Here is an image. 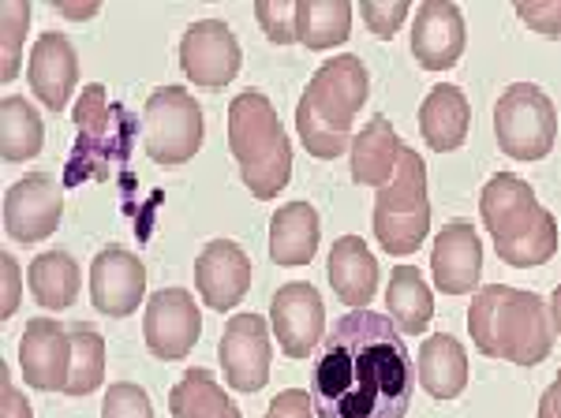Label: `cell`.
I'll return each mask as SVG.
<instances>
[{
	"label": "cell",
	"instance_id": "cell-28",
	"mask_svg": "<svg viewBox=\"0 0 561 418\" xmlns=\"http://www.w3.org/2000/svg\"><path fill=\"white\" fill-rule=\"evenodd\" d=\"M42 142H45V127L38 108L23 102V97L8 94L0 102V153H4V161L34 158V153H42Z\"/></svg>",
	"mask_w": 561,
	"mask_h": 418
},
{
	"label": "cell",
	"instance_id": "cell-24",
	"mask_svg": "<svg viewBox=\"0 0 561 418\" xmlns=\"http://www.w3.org/2000/svg\"><path fill=\"white\" fill-rule=\"evenodd\" d=\"M420 385L434 399H457L468 388L465 344L449 333H434L420 348Z\"/></svg>",
	"mask_w": 561,
	"mask_h": 418
},
{
	"label": "cell",
	"instance_id": "cell-30",
	"mask_svg": "<svg viewBox=\"0 0 561 418\" xmlns=\"http://www.w3.org/2000/svg\"><path fill=\"white\" fill-rule=\"evenodd\" d=\"M71 370H68V396H87L105 381V340L98 325L71 322Z\"/></svg>",
	"mask_w": 561,
	"mask_h": 418
},
{
	"label": "cell",
	"instance_id": "cell-12",
	"mask_svg": "<svg viewBox=\"0 0 561 418\" xmlns=\"http://www.w3.org/2000/svg\"><path fill=\"white\" fill-rule=\"evenodd\" d=\"M270 325H274L277 344L285 348L288 359H307L322 344L325 306L314 285L296 280L285 285L270 303Z\"/></svg>",
	"mask_w": 561,
	"mask_h": 418
},
{
	"label": "cell",
	"instance_id": "cell-43",
	"mask_svg": "<svg viewBox=\"0 0 561 418\" xmlns=\"http://www.w3.org/2000/svg\"><path fill=\"white\" fill-rule=\"evenodd\" d=\"M550 317H554V333L561 336V285L554 288V295H550Z\"/></svg>",
	"mask_w": 561,
	"mask_h": 418
},
{
	"label": "cell",
	"instance_id": "cell-20",
	"mask_svg": "<svg viewBox=\"0 0 561 418\" xmlns=\"http://www.w3.org/2000/svg\"><path fill=\"white\" fill-rule=\"evenodd\" d=\"M401 150H404V142L397 139L393 124H389L382 113L370 116V120L364 124V131L352 139V150H348L352 179L364 184V187H386L397 172Z\"/></svg>",
	"mask_w": 561,
	"mask_h": 418
},
{
	"label": "cell",
	"instance_id": "cell-23",
	"mask_svg": "<svg viewBox=\"0 0 561 418\" xmlns=\"http://www.w3.org/2000/svg\"><path fill=\"white\" fill-rule=\"evenodd\" d=\"M322 221L311 202H288L280 206L270 221V258L277 266H307L319 254Z\"/></svg>",
	"mask_w": 561,
	"mask_h": 418
},
{
	"label": "cell",
	"instance_id": "cell-32",
	"mask_svg": "<svg viewBox=\"0 0 561 418\" xmlns=\"http://www.w3.org/2000/svg\"><path fill=\"white\" fill-rule=\"evenodd\" d=\"M558 251V221L550 209H542L539 221L531 224L528 235H520L517 243H510V247H497V258L510 262V266L517 269H531V266H542V262H550Z\"/></svg>",
	"mask_w": 561,
	"mask_h": 418
},
{
	"label": "cell",
	"instance_id": "cell-4",
	"mask_svg": "<svg viewBox=\"0 0 561 418\" xmlns=\"http://www.w3.org/2000/svg\"><path fill=\"white\" fill-rule=\"evenodd\" d=\"M229 150L240 179L262 202L277 198L293 179V139L262 90H243L229 105Z\"/></svg>",
	"mask_w": 561,
	"mask_h": 418
},
{
	"label": "cell",
	"instance_id": "cell-42",
	"mask_svg": "<svg viewBox=\"0 0 561 418\" xmlns=\"http://www.w3.org/2000/svg\"><path fill=\"white\" fill-rule=\"evenodd\" d=\"M539 418H561V370L539 399Z\"/></svg>",
	"mask_w": 561,
	"mask_h": 418
},
{
	"label": "cell",
	"instance_id": "cell-27",
	"mask_svg": "<svg viewBox=\"0 0 561 418\" xmlns=\"http://www.w3.org/2000/svg\"><path fill=\"white\" fill-rule=\"evenodd\" d=\"M169 411H173V418H243L210 370H187L180 385L169 393Z\"/></svg>",
	"mask_w": 561,
	"mask_h": 418
},
{
	"label": "cell",
	"instance_id": "cell-39",
	"mask_svg": "<svg viewBox=\"0 0 561 418\" xmlns=\"http://www.w3.org/2000/svg\"><path fill=\"white\" fill-rule=\"evenodd\" d=\"M0 269H4V306H0V314L12 317L15 311H20V299H23V272H20V262H15L12 254L0 258Z\"/></svg>",
	"mask_w": 561,
	"mask_h": 418
},
{
	"label": "cell",
	"instance_id": "cell-10",
	"mask_svg": "<svg viewBox=\"0 0 561 418\" xmlns=\"http://www.w3.org/2000/svg\"><path fill=\"white\" fill-rule=\"evenodd\" d=\"M198 333H203V314H198L192 292H184V288H161V292L150 295L147 314H142V336H147L150 356L165 362L187 359L198 344Z\"/></svg>",
	"mask_w": 561,
	"mask_h": 418
},
{
	"label": "cell",
	"instance_id": "cell-29",
	"mask_svg": "<svg viewBox=\"0 0 561 418\" xmlns=\"http://www.w3.org/2000/svg\"><path fill=\"white\" fill-rule=\"evenodd\" d=\"M76 124H79V142H76V161H71V179H79V172L87 176V161L98 158V150H105V139L113 135V124H108V97L102 83L83 86L79 105H76Z\"/></svg>",
	"mask_w": 561,
	"mask_h": 418
},
{
	"label": "cell",
	"instance_id": "cell-18",
	"mask_svg": "<svg viewBox=\"0 0 561 418\" xmlns=\"http://www.w3.org/2000/svg\"><path fill=\"white\" fill-rule=\"evenodd\" d=\"M431 272L438 292L446 295H468L479 285L483 272V243L468 221H454L438 232L431 251Z\"/></svg>",
	"mask_w": 561,
	"mask_h": 418
},
{
	"label": "cell",
	"instance_id": "cell-22",
	"mask_svg": "<svg viewBox=\"0 0 561 418\" xmlns=\"http://www.w3.org/2000/svg\"><path fill=\"white\" fill-rule=\"evenodd\" d=\"M330 285L341 303L364 311L378 292V262L359 235H341L330 247Z\"/></svg>",
	"mask_w": 561,
	"mask_h": 418
},
{
	"label": "cell",
	"instance_id": "cell-5",
	"mask_svg": "<svg viewBox=\"0 0 561 418\" xmlns=\"http://www.w3.org/2000/svg\"><path fill=\"white\" fill-rule=\"evenodd\" d=\"M375 235L386 254H415L431 229V202H427V165L415 150L404 147L397 172L375 195Z\"/></svg>",
	"mask_w": 561,
	"mask_h": 418
},
{
	"label": "cell",
	"instance_id": "cell-17",
	"mask_svg": "<svg viewBox=\"0 0 561 418\" xmlns=\"http://www.w3.org/2000/svg\"><path fill=\"white\" fill-rule=\"evenodd\" d=\"M195 285L198 295L210 311H232L251 288V262L232 240L206 243L195 262Z\"/></svg>",
	"mask_w": 561,
	"mask_h": 418
},
{
	"label": "cell",
	"instance_id": "cell-33",
	"mask_svg": "<svg viewBox=\"0 0 561 418\" xmlns=\"http://www.w3.org/2000/svg\"><path fill=\"white\" fill-rule=\"evenodd\" d=\"M26 26H31V4H20V0H8L0 8V31H4V68H0V79L12 83L20 76L23 63V42H26Z\"/></svg>",
	"mask_w": 561,
	"mask_h": 418
},
{
	"label": "cell",
	"instance_id": "cell-36",
	"mask_svg": "<svg viewBox=\"0 0 561 418\" xmlns=\"http://www.w3.org/2000/svg\"><path fill=\"white\" fill-rule=\"evenodd\" d=\"M359 15H364L367 31L375 34V38L389 42L397 31H401V23L409 20V4H404V0H389V4H378V0H364V4H359Z\"/></svg>",
	"mask_w": 561,
	"mask_h": 418
},
{
	"label": "cell",
	"instance_id": "cell-35",
	"mask_svg": "<svg viewBox=\"0 0 561 418\" xmlns=\"http://www.w3.org/2000/svg\"><path fill=\"white\" fill-rule=\"evenodd\" d=\"M102 418H153V404L147 388L131 385V381H116L105 393Z\"/></svg>",
	"mask_w": 561,
	"mask_h": 418
},
{
	"label": "cell",
	"instance_id": "cell-2",
	"mask_svg": "<svg viewBox=\"0 0 561 418\" xmlns=\"http://www.w3.org/2000/svg\"><path fill=\"white\" fill-rule=\"evenodd\" d=\"M468 329L486 359L517 362V367H536L547 359L558 336L547 299L510 285L479 288L468 306Z\"/></svg>",
	"mask_w": 561,
	"mask_h": 418
},
{
	"label": "cell",
	"instance_id": "cell-26",
	"mask_svg": "<svg viewBox=\"0 0 561 418\" xmlns=\"http://www.w3.org/2000/svg\"><path fill=\"white\" fill-rule=\"evenodd\" d=\"M386 311L401 333H427V325L434 317V295L415 266H397L389 272Z\"/></svg>",
	"mask_w": 561,
	"mask_h": 418
},
{
	"label": "cell",
	"instance_id": "cell-16",
	"mask_svg": "<svg viewBox=\"0 0 561 418\" xmlns=\"http://www.w3.org/2000/svg\"><path fill=\"white\" fill-rule=\"evenodd\" d=\"M468 31H465V15L457 4L446 0H427L420 4L412 20V57L420 68L427 71H446L454 68L465 53Z\"/></svg>",
	"mask_w": 561,
	"mask_h": 418
},
{
	"label": "cell",
	"instance_id": "cell-19",
	"mask_svg": "<svg viewBox=\"0 0 561 418\" xmlns=\"http://www.w3.org/2000/svg\"><path fill=\"white\" fill-rule=\"evenodd\" d=\"M26 79L31 90L38 94V102L49 113H60L68 105L71 90L79 79V57L76 45L68 42V34L60 31H45L31 49V63H26Z\"/></svg>",
	"mask_w": 561,
	"mask_h": 418
},
{
	"label": "cell",
	"instance_id": "cell-11",
	"mask_svg": "<svg viewBox=\"0 0 561 418\" xmlns=\"http://www.w3.org/2000/svg\"><path fill=\"white\" fill-rule=\"evenodd\" d=\"M217 359L232 393H259L270 381V325L259 314H237L225 325Z\"/></svg>",
	"mask_w": 561,
	"mask_h": 418
},
{
	"label": "cell",
	"instance_id": "cell-13",
	"mask_svg": "<svg viewBox=\"0 0 561 418\" xmlns=\"http://www.w3.org/2000/svg\"><path fill=\"white\" fill-rule=\"evenodd\" d=\"M479 213H483V224L494 235V251H497L517 243L520 235H528L531 224L539 221L542 206L531 184H524L513 172H497V176L486 179L483 198H479Z\"/></svg>",
	"mask_w": 561,
	"mask_h": 418
},
{
	"label": "cell",
	"instance_id": "cell-38",
	"mask_svg": "<svg viewBox=\"0 0 561 418\" xmlns=\"http://www.w3.org/2000/svg\"><path fill=\"white\" fill-rule=\"evenodd\" d=\"M266 418H314V404H311V396L300 393V388H285V393L274 396Z\"/></svg>",
	"mask_w": 561,
	"mask_h": 418
},
{
	"label": "cell",
	"instance_id": "cell-9",
	"mask_svg": "<svg viewBox=\"0 0 561 418\" xmlns=\"http://www.w3.org/2000/svg\"><path fill=\"white\" fill-rule=\"evenodd\" d=\"M180 68L195 86H229L243 68V49L232 26L221 20H198L187 26L184 42H180Z\"/></svg>",
	"mask_w": 561,
	"mask_h": 418
},
{
	"label": "cell",
	"instance_id": "cell-3",
	"mask_svg": "<svg viewBox=\"0 0 561 418\" xmlns=\"http://www.w3.org/2000/svg\"><path fill=\"white\" fill-rule=\"evenodd\" d=\"M367 68L359 57H337L322 63L296 105V131L307 153L333 161L352 150V120L367 102Z\"/></svg>",
	"mask_w": 561,
	"mask_h": 418
},
{
	"label": "cell",
	"instance_id": "cell-6",
	"mask_svg": "<svg viewBox=\"0 0 561 418\" xmlns=\"http://www.w3.org/2000/svg\"><path fill=\"white\" fill-rule=\"evenodd\" d=\"M494 139L517 161H542L558 139V108L536 83H513L494 105Z\"/></svg>",
	"mask_w": 561,
	"mask_h": 418
},
{
	"label": "cell",
	"instance_id": "cell-1",
	"mask_svg": "<svg viewBox=\"0 0 561 418\" xmlns=\"http://www.w3.org/2000/svg\"><path fill=\"white\" fill-rule=\"evenodd\" d=\"M319 418H404L412 404V356L393 317L348 311L322 336L311 370Z\"/></svg>",
	"mask_w": 561,
	"mask_h": 418
},
{
	"label": "cell",
	"instance_id": "cell-7",
	"mask_svg": "<svg viewBox=\"0 0 561 418\" xmlns=\"http://www.w3.org/2000/svg\"><path fill=\"white\" fill-rule=\"evenodd\" d=\"M142 147L158 165H187L206 139L203 108L184 86H161L147 97L142 108Z\"/></svg>",
	"mask_w": 561,
	"mask_h": 418
},
{
	"label": "cell",
	"instance_id": "cell-14",
	"mask_svg": "<svg viewBox=\"0 0 561 418\" xmlns=\"http://www.w3.org/2000/svg\"><path fill=\"white\" fill-rule=\"evenodd\" d=\"M20 367L23 381L38 393H65L71 370V333L68 325L53 317H34L26 322L20 340Z\"/></svg>",
	"mask_w": 561,
	"mask_h": 418
},
{
	"label": "cell",
	"instance_id": "cell-31",
	"mask_svg": "<svg viewBox=\"0 0 561 418\" xmlns=\"http://www.w3.org/2000/svg\"><path fill=\"white\" fill-rule=\"evenodd\" d=\"M352 31V4H341V0H330V4H314L307 0L300 4V42L307 49L322 53L333 49L348 38Z\"/></svg>",
	"mask_w": 561,
	"mask_h": 418
},
{
	"label": "cell",
	"instance_id": "cell-25",
	"mask_svg": "<svg viewBox=\"0 0 561 418\" xmlns=\"http://www.w3.org/2000/svg\"><path fill=\"white\" fill-rule=\"evenodd\" d=\"M26 285H31V295L34 303L45 306V311H65L79 299V266L76 258L65 251H49V254H38L26 269Z\"/></svg>",
	"mask_w": 561,
	"mask_h": 418
},
{
	"label": "cell",
	"instance_id": "cell-34",
	"mask_svg": "<svg viewBox=\"0 0 561 418\" xmlns=\"http://www.w3.org/2000/svg\"><path fill=\"white\" fill-rule=\"evenodd\" d=\"M255 20L274 45L300 42V4H285V0H262L255 4Z\"/></svg>",
	"mask_w": 561,
	"mask_h": 418
},
{
	"label": "cell",
	"instance_id": "cell-37",
	"mask_svg": "<svg viewBox=\"0 0 561 418\" xmlns=\"http://www.w3.org/2000/svg\"><path fill=\"white\" fill-rule=\"evenodd\" d=\"M517 15H520V23H528L542 38H561V0H542V4L520 0Z\"/></svg>",
	"mask_w": 561,
	"mask_h": 418
},
{
	"label": "cell",
	"instance_id": "cell-8",
	"mask_svg": "<svg viewBox=\"0 0 561 418\" xmlns=\"http://www.w3.org/2000/svg\"><path fill=\"white\" fill-rule=\"evenodd\" d=\"M65 217V184L53 172H31L15 179L4 195V232L20 243H42L60 229Z\"/></svg>",
	"mask_w": 561,
	"mask_h": 418
},
{
	"label": "cell",
	"instance_id": "cell-40",
	"mask_svg": "<svg viewBox=\"0 0 561 418\" xmlns=\"http://www.w3.org/2000/svg\"><path fill=\"white\" fill-rule=\"evenodd\" d=\"M0 378H4V388H0V418H34L31 404H26V396L15 393L12 381H8V370Z\"/></svg>",
	"mask_w": 561,
	"mask_h": 418
},
{
	"label": "cell",
	"instance_id": "cell-15",
	"mask_svg": "<svg viewBox=\"0 0 561 418\" xmlns=\"http://www.w3.org/2000/svg\"><path fill=\"white\" fill-rule=\"evenodd\" d=\"M147 292L142 258L124 247H105L90 266V303L105 317H128L139 311Z\"/></svg>",
	"mask_w": 561,
	"mask_h": 418
},
{
	"label": "cell",
	"instance_id": "cell-21",
	"mask_svg": "<svg viewBox=\"0 0 561 418\" xmlns=\"http://www.w3.org/2000/svg\"><path fill=\"white\" fill-rule=\"evenodd\" d=\"M468 127H472V105H468L465 90L454 83L434 86L420 105V131L434 153H449L465 147Z\"/></svg>",
	"mask_w": 561,
	"mask_h": 418
},
{
	"label": "cell",
	"instance_id": "cell-41",
	"mask_svg": "<svg viewBox=\"0 0 561 418\" xmlns=\"http://www.w3.org/2000/svg\"><path fill=\"white\" fill-rule=\"evenodd\" d=\"M53 8H57L65 20H76V23L94 20V15L102 12V4H98V0H83V4H79V0H60V4H53Z\"/></svg>",
	"mask_w": 561,
	"mask_h": 418
}]
</instances>
